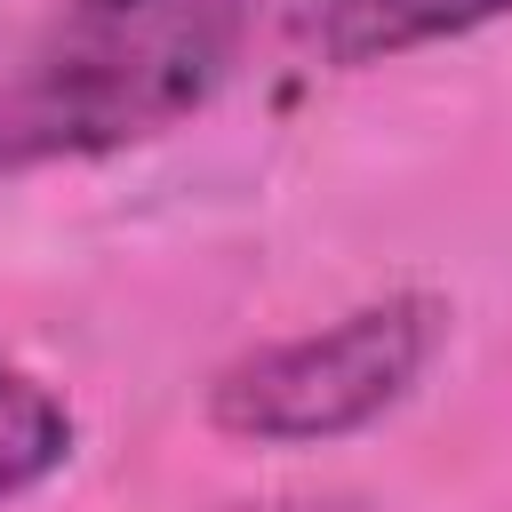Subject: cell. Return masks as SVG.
Returning a JSON list of instances; mask_svg holds the SVG:
<instances>
[{
    "instance_id": "7a4b0ae2",
    "label": "cell",
    "mask_w": 512,
    "mask_h": 512,
    "mask_svg": "<svg viewBox=\"0 0 512 512\" xmlns=\"http://www.w3.org/2000/svg\"><path fill=\"white\" fill-rule=\"evenodd\" d=\"M440 328H448L440 296L360 304V312H344L312 336H288V344H264V352L232 360L208 384V424L224 440H256V448L344 440V432L376 424L392 400H408Z\"/></svg>"
},
{
    "instance_id": "6da1fadb",
    "label": "cell",
    "mask_w": 512,
    "mask_h": 512,
    "mask_svg": "<svg viewBox=\"0 0 512 512\" xmlns=\"http://www.w3.org/2000/svg\"><path fill=\"white\" fill-rule=\"evenodd\" d=\"M264 0H64L0 72V168L144 144L240 72Z\"/></svg>"
},
{
    "instance_id": "277c9868",
    "label": "cell",
    "mask_w": 512,
    "mask_h": 512,
    "mask_svg": "<svg viewBox=\"0 0 512 512\" xmlns=\"http://www.w3.org/2000/svg\"><path fill=\"white\" fill-rule=\"evenodd\" d=\"M64 456H72V408L40 376H24L16 360H0V504L24 496V488H40Z\"/></svg>"
},
{
    "instance_id": "3957f363",
    "label": "cell",
    "mask_w": 512,
    "mask_h": 512,
    "mask_svg": "<svg viewBox=\"0 0 512 512\" xmlns=\"http://www.w3.org/2000/svg\"><path fill=\"white\" fill-rule=\"evenodd\" d=\"M496 16H512V0H312L304 8L328 64L408 56L424 40H456V32H480Z\"/></svg>"
}]
</instances>
